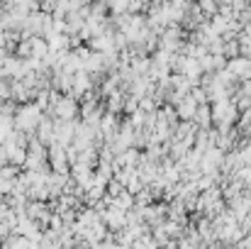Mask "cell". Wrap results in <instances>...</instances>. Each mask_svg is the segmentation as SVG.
<instances>
[{
  "instance_id": "3",
  "label": "cell",
  "mask_w": 251,
  "mask_h": 249,
  "mask_svg": "<svg viewBox=\"0 0 251 249\" xmlns=\"http://www.w3.org/2000/svg\"><path fill=\"white\" fill-rule=\"evenodd\" d=\"M76 135V122L74 120H54V142L69 147Z\"/></svg>"
},
{
  "instance_id": "7",
  "label": "cell",
  "mask_w": 251,
  "mask_h": 249,
  "mask_svg": "<svg viewBox=\"0 0 251 249\" xmlns=\"http://www.w3.org/2000/svg\"><path fill=\"white\" fill-rule=\"evenodd\" d=\"M7 56H10V52H7V49H5V47L0 44V66H2V64L7 61Z\"/></svg>"
},
{
  "instance_id": "1",
  "label": "cell",
  "mask_w": 251,
  "mask_h": 249,
  "mask_svg": "<svg viewBox=\"0 0 251 249\" xmlns=\"http://www.w3.org/2000/svg\"><path fill=\"white\" fill-rule=\"evenodd\" d=\"M42 117H44V112H42V108L34 100L22 103V105H17V112H15V130H27V132L37 130Z\"/></svg>"
},
{
  "instance_id": "5",
  "label": "cell",
  "mask_w": 251,
  "mask_h": 249,
  "mask_svg": "<svg viewBox=\"0 0 251 249\" xmlns=\"http://www.w3.org/2000/svg\"><path fill=\"white\" fill-rule=\"evenodd\" d=\"M49 49H51V47H49L47 37H39V34H34V37H32V56L44 59V54H47Z\"/></svg>"
},
{
  "instance_id": "4",
  "label": "cell",
  "mask_w": 251,
  "mask_h": 249,
  "mask_svg": "<svg viewBox=\"0 0 251 249\" xmlns=\"http://www.w3.org/2000/svg\"><path fill=\"white\" fill-rule=\"evenodd\" d=\"M74 181L76 183H81L83 186V191L90 186V171H88V164H83V162H78V164H74Z\"/></svg>"
},
{
  "instance_id": "6",
  "label": "cell",
  "mask_w": 251,
  "mask_h": 249,
  "mask_svg": "<svg viewBox=\"0 0 251 249\" xmlns=\"http://www.w3.org/2000/svg\"><path fill=\"white\" fill-rule=\"evenodd\" d=\"M10 164V157H7V149H5V144H0V166Z\"/></svg>"
},
{
  "instance_id": "2",
  "label": "cell",
  "mask_w": 251,
  "mask_h": 249,
  "mask_svg": "<svg viewBox=\"0 0 251 249\" xmlns=\"http://www.w3.org/2000/svg\"><path fill=\"white\" fill-rule=\"evenodd\" d=\"M78 112H81V108H78L74 95H61V100L54 108V117L56 120H74Z\"/></svg>"
}]
</instances>
